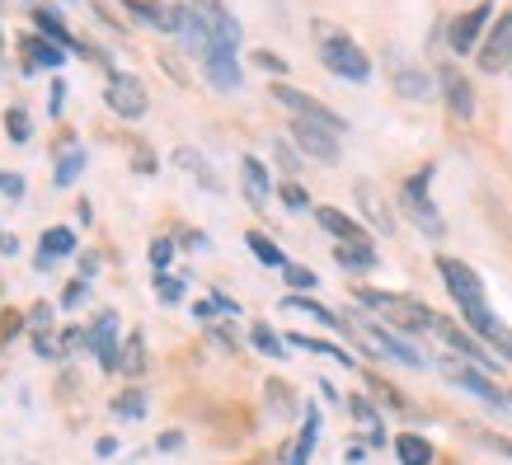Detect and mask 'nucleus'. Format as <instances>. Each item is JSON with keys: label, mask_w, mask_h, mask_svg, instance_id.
Segmentation results:
<instances>
[{"label": "nucleus", "mask_w": 512, "mask_h": 465, "mask_svg": "<svg viewBox=\"0 0 512 465\" xmlns=\"http://www.w3.org/2000/svg\"><path fill=\"white\" fill-rule=\"evenodd\" d=\"M437 273H442V282H447V292H451V301H456V310H461V320L470 325V334L489 343V348L503 357V367H508L512 362V329L489 310L480 273H475L470 264H461V259H447V254L437 259Z\"/></svg>", "instance_id": "obj_1"}, {"label": "nucleus", "mask_w": 512, "mask_h": 465, "mask_svg": "<svg viewBox=\"0 0 512 465\" xmlns=\"http://www.w3.org/2000/svg\"><path fill=\"white\" fill-rule=\"evenodd\" d=\"M357 301L367 310H376V320L386 329H395V334H433L437 315L428 306H423L419 296H395V292H372V287H357Z\"/></svg>", "instance_id": "obj_2"}, {"label": "nucleus", "mask_w": 512, "mask_h": 465, "mask_svg": "<svg viewBox=\"0 0 512 465\" xmlns=\"http://www.w3.org/2000/svg\"><path fill=\"white\" fill-rule=\"evenodd\" d=\"M315 47H320V62H325L339 80H357V85L372 80V57H367V52H362L343 29L325 24V19L315 24Z\"/></svg>", "instance_id": "obj_3"}, {"label": "nucleus", "mask_w": 512, "mask_h": 465, "mask_svg": "<svg viewBox=\"0 0 512 465\" xmlns=\"http://www.w3.org/2000/svg\"><path fill=\"white\" fill-rule=\"evenodd\" d=\"M348 334L367 343V353L376 357H390V362H404V367H423L428 357L414 348V343H404L395 329H386L381 320H362V315H348Z\"/></svg>", "instance_id": "obj_4"}, {"label": "nucleus", "mask_w": 512, "mask_h": 465, "mask_svg": "<svg viewBox=\"0 0 512 465\" xmlns=\"http://www.w3.org/2000/svg\"><path fill=\"white\" fill-rule=\"evenodd\" d=\"M433 334H437V339H442V343H447V348H451V353H456V357H461V362H470V367H480L484 376H489V372H498V367H503V362H494V353H489V348H484V343L475 339L470 329H461V325H456V320H437V325H433Z\"/></svg>", "instance_id": "obj_5"}, {"label": "nucleus", "mask_w": 512, "mask_h": 465, "mask_svg": "<svg viewBox=\"0 0 512 465\" xmlns=\"http://www.w3.org/2000/svg\"><path fill=\"white\" fill-rule=\"evenodd\" d=\"M104 104H109L118 118H141V113L151 109L146 85H141L132 71H113V66H109V90H104Z\"/></svg>", "instance_id": "obj_6"}, {"label": "nucleus", "mask_w": 512, "mask_h": 465, "mask_svg": "<svg viewBox=\"0 0 512 465\" xmlns=\"http://www.w3.org/2000/svg\"><path fill=\"white\" fill-rule=\"evenodd\" d=\"M292 141H296V151L320 160V165H339V132H334V127L292 118Z\"/></svg>", "instance_id": "obj_7"}, {"label": "nucleus", "mask_w": 512, "mask_h": 465, "mask_svg": "<svg viewBox=\"0 0 512 465\" xmlns=\"http://www.w3.org/2000/svg\"><path fill=\"white\" fill-rule=\"evenodd\" d=\"M428 184H433V165H423V170L404 184V212L419 221L428 235H442L447 226H442V217H437V202L428 198Z\"/></svg>", "instance_id": "obj_8"}, {"label": "nucleus", "mask_w": 512, "mask_h": 465, "mask_svg": "<svg viewBox=\"0 0 512 465\" xmlns=\"http://www.w3.org/2000/svg\"><path fill=\"white\" fill-rule=\"evenodd\" d=\"M442 376H447L451 386H461V390H470V395H480L484 404H494V409H503V404H512L503 390L489 381V376L480 372V367H470V362H461V357H447L442 362Z\"/></svg>", "instance_id": "obj_9"}, {"label": "nucleus", "mask_w": 512, "mask_h": 465, "mask_svg": "<svg viewBox=\"0 0 512 465\" xmlns=\"http://www.w3.org/2000/svg\"><path fill=\"white\" fill-rule=\"evenodd\" d=\"M273 99H278L282 109L292 113V118H306V123H325V127H334V132H343V118L334 109H325V104H320V99H311V94H301V90H292V85H273Z\"/></svg>", "instance_id": "obj_10"}, {"label": "nucleus", "mask_w": 512, "mask_h": 465, "mask_svg": "<svg viewBox=\"0 0 512 465\" xmlns=\"http://www.w3.org/2000/svg\"><path fill=\"white\" fill-rule=\"evenodd\" d=\"M494 19V5H475V10H466V15H456L451 19V29H447V43L456 57H470V52H480V33L484 24Z\"/></svg>", "instance_id": "obj_11"}, {"label": "nucleus", "mask_w": 512, "mask_h": 465, "mask_svg": "<svg viewBox=\"0 0 512 465\" xmlns=\"http://www.w3.org/2000/svg\"><path fill=\"white\" fill-rule=\"evenodd\" d=\"M508 66L512 71V10H503V15L489 24V38L480 43V71H503Z\"/></svg>", "instance_id": "obj_12"}, {"label": "nucleus", "mask_w": 512, "mask_h": 465, "mask_svg": "<svg viewBox=\"0 0 512 465\" xmlns=\"http://www.w3.org/2000/svg\"><path fill=\"white\" fill-rule=\"evenodd\" d=\"M437 80H442L447 113L456 118V123H470V118H475V90H470V80L461 76L456 66H442V71H437Z\"/></svg>", "instance_id": "obj_13"}, {"label": "nucleus", "mask_w": 512, "mask_h": 465, "mask_svg": "<svg viewBox=\"0 0 512 465\" xmlns=\"http://www.w3.org/2000/svg\"><path fill=\"white\" fill-rule=\"evenodd\" d=\"M19 57H24V71H62L66 66V47L47 43L43 33H33L19 43Z\"/></svg>", "instance_id": "obj_14"}, {"label": "nucleus", "mask_w": 512, "mask_h": 465, "mask_svg": "<svg viewBox=\"0 0 512 465\" xmlns=\"http://www.w3.org/2000/svg\"><path fill=\"white\" fill-rule=\"evenodd\" d=\"M66 254H76V231H71V226H52V231H43V240H38L33 268L47 273V268H57V259H66Z\"/></svg>", "instance_id": "obj_15"}, {"label": "nucleus", "mask_w": 512, "mask_h": 465, "mask_svg": "<svg viewBox=\"0 0 512 465\" xmlns=\"http://www.w3.org/2000/svg\"><path fill=\"white\" fill-rule=\"evenodd\" d=\"M90 348H94V357H99V367H104V372H118V320H113L109 310L94 320Z\"/></svg>", "instance_id": "obj_16"}, {"label": "nucleus", "mask_w": 512, "mask_h": 465, "mask_svg": "<svg viewBox=\"0 0 512 465\" xmlns=\"http://www.w3.org/2000/svg\"><path fill=\"white\" fill-rule=\"evenodd\" d=\"M33 24H38V33H43L47 43L66 47V52H90V47L80 43V38H71V29H66V19L52 10V5H33Z\"/></svg>", "instance_id": "obj_17"}, {"label": "nucleus", "mask_w": 512, "mask_h": 465, "mask_svg": "<svg viewBox=\"0 0 512 465\" xmlns=\"http://www.w3.org/2000/svg\"><path fill=\"white\" fill-rule=\"evenodd\" d=\"M174 165H179V170H188V174H193V179H198V184L207 188V193H221V179H217V170H212V160H207V155H202V151H193V146H179V151H174Z\"/></svg>", "instance_id": "obj_18"}, {"label": "nucleus", "mask_w": 512, "mask_h": 465, "mask_svg": "<svg viewBox=\"0 0 512 465\" xmlns=\"http://www.w3.org/2000/svg\"><path fill=\"white\" fill-rule=\"evenodd\" d=\"M240 179H245V198H249V207H268V193H273V184H268L264 160L245 155V160H240Z\"/></svg>", "instance_id": "obj_19"}, {"label": "nucleus", "mask_w": 512, "mask_h": 465, "mask_svg": "<svg viewBox=\"0 0 512 465\" xmlns=\"http://www.w3.org/2000/svg\"><path fill=\"white\" fill-rule=\"evenodd\" d=\"M123 10L137 19V24H151V29H160V33H174V15H170L165 0H123Z\"/></svg>", "instance_id": "obj_20"}, {"label": "nucleus", "mask_w": 512, "mask_h": 465, "mask_svg": "<svg viewBox=\"0 0 512 465\" xmlns=\"http://www.w3.org/2000/svg\"><path fill=\"white\" fill-rule=\"evenodd\" d=\"M315 221H320V226H325L339 245H348V240H353V245H357V240H367V235H362V226H357L348 212H339V207H315Z\"/></svg>", "instance_id": "obj_21"}, {"label": "nucleus", "mask_w": 512, "mask_h": 465, "mask_svg": "<svg viewBox=\"0 0 512 465\" xmlns=\"http://www.w3.org/2000/svg\"><path fill=\"white\" fill-rule=\"evenodd\" d=\"M334 259H339V268H348V273H372L376 264H381V254H376L367 240H348V245H339L334 249Z\"/></svg>", "instance_id": "obj_22"}, {"label": "nucleus", "mask_w": 512, "mask_h": 465, "mask_svg": "<svg viewBox=\"0 0 512 465\" xmlns=\"http://www.w3.org/2000/svg\"><path fill=\"white\" fill-rule=\"evenodd\" d=\"M357 202L367 207V221H372V226H376V231H381V235H390V231H395V212H390V207H386V198H381V193H376L372 184H357Z\"/></svg>", "instance_id": "obj_23"}, {"label": "nucleus", "mask_w": 512, "mask_h": 465, "mask_svg": "<svg viewBox=\"0 0 512 465\" xmlns=\"http://www.w3.org/2000/svg\"><path fill=\"white\" fill-rule=\"evenodd\" d=\"M315 442H320V409H306V428L296 433V447H292V456H287V465H306V461H311Z\"/></svg>", "instance_id": "obj_24"}, {"label": "nucleus", "mask_w": 512, "mask_h": 465, "mask_svg": "<svg viewBox=\"0 0 512 465\" xmlns=\"http://www.w3.org/2000/svg\"><path fill=\"white\" fill-rule=\"evenodd\" d=\"M395 451H400V465H433V447L419 433H400L395 437Z\"/></svg>", "instance_id": "obj_25"}, {"label": "nucleus", "mask_w": 512, "mask_h": 465, "mask_svg": "<svg viewBox=\"0 0 512 465\" xmlns=\"http://www.w3.org/2000/svg\"><path fill=\"white\" fill-rule=\"evenodd\" d=\"M348 409H353V419L362 423V428H367V442H372V447H381V442H386V428H381V414H376L372 404L362 400V395H353V400H348Z\"/></svg>", "instance_id": "obj_26"}, {"label": "nucleus", "mask_w": 512, "mask_h": 465, "mask_svg": "<svg viewBox=\"0 0 512 465\" xmlns=\"http://www.w3.org/2000/svg\"><path fill=\"white\" fill-rule=\"evenodd\" d=\"M282 306H287V310H301V315H311L315 325L343 329V320H339V315H334V310H329V306H320V301H311V296H287Z\"/></svg>", "instance_id": "obj_27"}, {"label": "nucleus", "mask_w": 512, "mask_h": 465, "mask_svg": "<svg viewBox=\"0 0 512 465\" xmlns=\"http://www.w3.org/2000/svg\"><path fill=\"white\" fill-rule=\"evenodd\" d=\"M395 90H400L404 99H428V94H433V80L423 76V71H414V66H400V71H395Z\"/></svg>", "instance_id": "obj_28"}, {"label": "nucleus", "mask_w": 512, "mask_h": 465, "mask_svg": "<svg viewBox=\"0 0 512 465\" xmlns=\"http://www.w3.org/2000/svg\"><path fill=\"white\" fill-rule=\"evenodd\" d=\"M245 245L254 249V259H259V264H268V268H287V254H282V249L273 245V240H268L264 231H249V235H245Z\"/></svg>", "instance_id": "obj_29"}, {"label": "nucleus", "mask_w": 512, "mask_h": 465, "mask_svg": "<svg viewBox=\"0 0 512 465\" xmlns=\"http://www.w3.org/2000/svg\"><path fill=\"white\" fill-rule=\"evenodd\" d=\"M141 367H146V343H141V334H132V339L118 348V372H123V376H141Z\"/></svg>", "instance_id": "obj_30"}, {"label": "nucleus", "mask_w": 512, "mask_h": 465, "mask_svg": "<svg viewBox=\"0 0 512 465\" xmlns=\"http://www.w3.org/2000/svg\"><path fill=\"white\" fill-rule=\"evenodd\" d=\"M80 170H85V151H66L62 160H57V174H52V184L57 188H71L80 179Z\"/></svg>", "instance_id": "obj_31"}, {"label": "nucleus", "mask_w": 512, "mask_h": 465, "mask_svg": "<svg viewBox=\"0 0 512 465\" xmlns=\"http://www.w3.org/2000/svg\"><path fill=\"white\" fill-rule=\"evenodd\" d=\"M296 348H306V353H320V357H334V362H343V367H357L353 357L343 353V348H334V343H325V339H306V334H296Z\"/></svg>", "instance_id": "obj_32"}, {"label": "nucleus", "mask_w": 512, "mask_h": 465, "mask_svg": "<svg viewBox=\"0 0 512 465\" xmlns=\"http://www.w3.org/2000/svg\"><path fill=\"white\" fill-rule=\"evenodd\" d=\"M113 414H118V419H141V414H146V395H141V390H123V395L113 400Z\"/></svg>", "instance_id": "obj_33"}, {"label": "nucleus", "mask_w": 512, "mask_h": 465, "mask_svg": "<svg viewBox=\"0 0 512 465\" xmlns=\"http://www.w3.org/2000/svg\"><path fill=\"white\" fill-rule=\"evenodd\" d=\"M249 339H254V348H259V353H268V357H282V353H287V343H282L268 325H254V329H249Z\"/></svg>", "instance_id": "obj_34"}, {"label": "nucleus", "mask_w": 512, "mask_h": 465, "mask_svg": "<svg viewBox=\"0 0 512 465\" xmlns=\"http://www.w3.org/2000/svg\"><path fill=\"white\" fill-rule=\"evenodd\" d=\"M5 132H10V141H19V146H24V141L33 137V132H29V113L10 109V113H5Z\"/></svg>", "instance_id": "obj_35"}, {"label": "nucleus", "mask_w": 512, "mask_h": 465, "mask_svg": "<svg viewBox=\"0 0 512 465\" xmlns=\"http://www.w3.org/2000/svg\"><path fill=\"white\" fill-rule=\"evenodd\" d=\"M249 62L259 66V71H268V76H287V62H282L278 52H268V47H259V52H254Z\"/></svg>", "instance_id": "obj_36"}, {"label": "nucleus", "mask_w": 512, "mask_h": 465, "mask_svg": "<svg viewBox=\"0 0 512 465\" xmlns=\"http://www.w3.org/2000/svg\"><path fill=\"white\" fill-rule=\"evenodd\" d=\"M170 264H174V240H151V268L165 273Z\"/></svg>", "instance_id": "obj_37"}, {"label": "nucleus", "mask_w": 512, "mask_h": 465, "mask_svg": "<svg viewBox=\"0 0 512 465\" xmlns=\"http://www.w3.org/2000/svg\"><path fill=\"white\" fill-rule=\"evenodd\" d=\"M156 292H160V301H179V296H184V282L179 278H170V273H156Z\"/></svg>", "instance_id": "obj_38"}, {"label": "nucleus", "mask_w": 512, "mask_h": 465, "mask_svg": "<svg viewBox=\"0 0 512 465\" xmlns=\"http://www.w3.org/2000/svg\"><path fill=\"white\" fill-rule=\"evenodd\" d=\"M282 278H287V287H320L311 268H301V264H287L282 268Z\"/></svg>", "instance_id": "obj_39"}, {"label": "nucleus", "mask_w": 512, "mask_h": 465, "mask_svg": "<svg viewBox=\"0 0 512 465\" xmlns=\"http://www.w3.org/2000/svg\"><path fill=\"white\" fill-rule=\"evenodd\" d=\"M85 296H90V282H85V278L66 282V292H62V306H66V310H76L80 301H85Z\"/></svg>", "instance_id": "obj_40"}, {"label": "nucleus", "mask_w": 512, "mask_h": 465, "mask_svg": "<svg viewBox=\"0 0 512 465\" xmlns=\"http://www.w3.org/2000/svg\"><path fill=\"white\" fill-rule=\"evenodd\" d=\"M278 198L287 202V207H296V212H301V207H311V198H306V188H301V184H282Z\"/></svg>", "instance_id": "obj_41"}, {"label": "nucleus", "mask_w": 512, "mask_h": 465, "mask_svg": "<svg viewBox=\"0 0 512 465\" xmlns=\"http://www.w3.org/2000/svg\"><path fill=\"white\" fill-rule=\"evenodd\" d=\"M273 151H278V165H282V170H287V174H296V170H301V160H296V151H292V146H287V141H273Z\"/></svg>", "instance_id": "obj_42"}, {"label": "nucleus", "mask_w": 512, "mask_h": 465, "mask_svg": "<svg viewBox=\"0 0 512 465\" xmlns=\"http://www.w3.org/2000/svg\"><path fill=\"white\" fill-rule=\"evenodd\" d=\"M19 325H24V315H19V310H5V315H0V339L10 343L19 334Z\"/></svg>", "instance_id": "obj_43"}, {"label": "nucleus", "mask_w": 512, "mask_h": 465, "mask_svg": "<svg viewBox=\"0 0 512 465\" xmlns=\"http://www.w3.org/2000/svg\"><path fill=\"white\" fill-rule=\"evenodd\" d=\"M0 193H5V198H24V179H19L15 170H5L0 174Z\"/></svg>", "instance_id": "obj_44"}, {"label": "nucleus", "mask_w": 512, "mask_h": 465, "mask_svg": "<svg viewBox=\"0 0 512 465\" xmlns=\"http://www.w3.org/2000/svg\"><path fill=\"white\" fill-rule=\"evenodd\" d=\"M29 320H33V334L52 329V306H47V301H43V306H33V310H29Z\"/></svg>", "instance_id": "obj_45"}, {"label": "nucleus", "mask_w": 512, "mask_h": 465, "mask_svg": "<svg viewBox=\"0 0 512 465\" xmlns=\"http://www.w3.org/2000/svg\"><path fill=\"white\" fill-rule=\"evenodd\" d=\"M268 395H273V409H278V414H287V409H292V390H287V386H278V381H273V386H268Z\"/></svg>", "instance_id": "obj_46"}, {"label": "nucleus", "mask_w": 512, "mask_h": 465, "mask_svg": "<svg viewBox=\"0 0 512 465\" xmlns=\"http://www.w3.org/2000/svg\"><path fill=\"white\" fill-rule=\"evenodd\" d=\"M62 104H66V85H62V80H52V94H47V113L57 118V113H62Z\"/></svg>", "instance_id": "obj_47"}, {"label": "nucleus", "mask_w": 512, "mask_h": 465, "mask_svg": "<svg viewBox=\"0 0 512 465\" xmlns=\"http://www.w3.org/2000/svg\"><path fill=\"white\" fill-rule=\"evenodd\" d=\"M193 315H198V320H212V315H217V301H198V306H193Z\"/></svg>", "instance_id": "obj_48"}, {"label": "nucleus", "mask_w": 512, "mask_h": 465, "mask_svg": "<svg viewBox=\"0 0 512 465\" xmlns=\"http://www.w3.org/2000/svg\"><path fill=\"white\" fill-rule=\"evenodd\" d=\"M179 442H184V433H165V437H160V442H156V447H160V451H174V447H179Z\"/></svg>", "instance_id": "obj_49"}, {"label": "nucleus", "mask_w": 512, "mask_h": 465, "mask_svg": "<svg viewBox=\"0 0 512 465\" xmlns=\"http://www.w3.org/2000/svg\"><path fill=\"white\" fill-rule=\"evenodd\" d=\"M15 249H19L15 235H0V254H15Z\"/></svg>", "instance_id": "obj_50"}, {"label": "nucleus", "mask_w": 512, "mask_h": 465, "mask_svg": "<svg viewBox=\"0 0 512 465\" xmlns=\"http://www.w3.org/2000/svg\"><path fill=\"white\" fill-rule=\"evenodd\" d=\"M508 400H512V395H508Z\"/></svg>", "instance_id": "obj_51"}]
</instances>
